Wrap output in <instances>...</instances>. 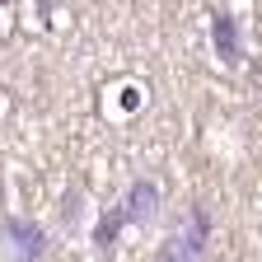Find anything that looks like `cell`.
I'll use <instances>...</instances> for the list:
<instances>
[{"mask_svg":"<svg viewBox=\"0 0 262 262\" xmlns=\"http://www.w3.org/2000/svg\"><path fill=\"white\" fill-rule=\"evenodd\" d=\"M155 215H159V183H155V178H136V183L126 187L122 206L94 225V244H98V248H113V239H117L122 225H150Z\"/></svg>","mask_w":262,"mask_h":262,"instance_id":"cell-1","label":"cell"},{"mask_svg":"<svg viewBox=\"0 0 262 262\" xmlns=\"http://www.w3.org/2000/svg\"><path fill=\"white\" fill-rule=\"evenodd\" d=\"M206 244H211V215H206V206H192L187 220L178 225V234L159 248L155 262H202Z\"/></svg>","mask_w":262,"mask_h":262,"instance_id":"cell-2","label":"cell"},{"mask_svg":"<svg viewBox=\"0 0 262 262\" xmlns=\"http://www.w3.org/2000/svg\"><path fill=\"white\" fill-rule=\"evenodd\" d=\"M0 239H5V253L14 262H42V253H47L42 225H33L24 215H5V220H0Z\"/></svg>","mask_w":262,"mask_h":262,"instance_id":"cell-3","label":"cell"},{"mask_svg":"<svg viewBox=\"0 0 262 262\" xmlns=\"http://www.w3.org/2000/svg\"><path fill=\"white\" fill-rule=\"evenodd\" d=\"M211 38H215V52H220L225 66H239L244 47H239V24H234V14H211Z\"/></svg>","mask_w":262,"mask_h":262,"instance_id":"cell-4","label":"cell"},{"mask_svg":"<svg viewBox=\"0 0 262 262\" xmlns=\"http://www.w3.org/2000/svg\"><path fill=\"white\" fill-rule=\"evenodd\" d=\"M0 5H5V0H0Z\"/></svg>","mask_w":262,"mask_h":262,"instance_id":"cell-5","label":"cell"}]
</instances>
